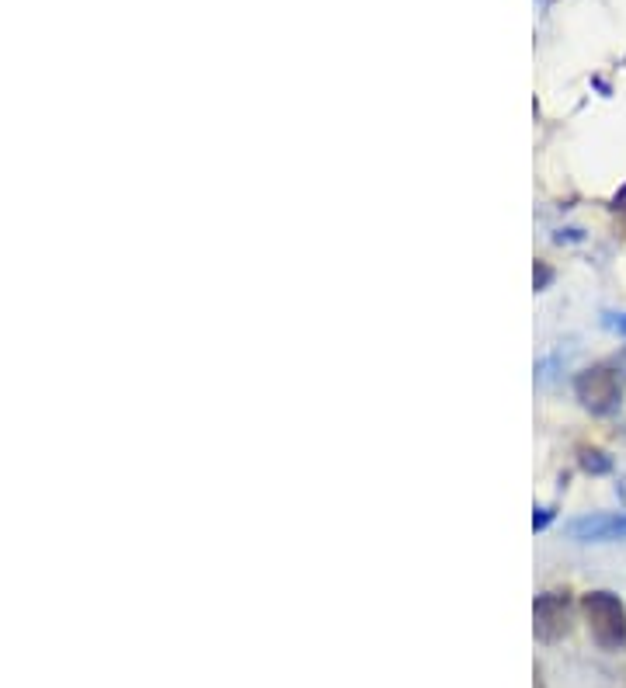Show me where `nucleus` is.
Listing matches in <instances>:
<instances>
[{
	"mask_svg": "<svg viewBox=\"0 0 626 688\" xmlns=\"http://www.w3.org/2000/svg\"><path fill=\"white\" fill-rule=\"evenodd\" d=\"M606 327L626 338V313H606Z\"/></svg>",
	"mask_w": 626,
	"mask_h": 688,
	"instance_id": "nucleus-5",
	"label": "nucleus"
},
{
	"mask_svg": "<svg viewBox=\"0 0 626 688\" xmlns=\"http://www.w3.org/2000/svg\"><path fill=\"white\" fill-rule=\"evenodd\" d=\"M585 466H588V470H609V463H606V459H592V452H588Z\"/></svg>",
	"mask_w": 626,
	"mask_h": 688,
	"instance_id": "nucleus-6",
	"label": "nucleus"
},
{
	"mask_svg": "<svg viewBox=\"0 0 626 688\" xmlns=\"http://www.w3.org/2000/svg\"><path fill=\"white\" fill-rule=\"evenodd\" d=\"M571 536L581 543H626V515H595L571 525Z\"/></svg>",
	"mask_w": 626,
	"mask_h": 688,
	"instance_id": "nucleus-4",
	"label": "nucleus"
},
{
	"mask_svg": "<svg viewBox=\"0 0 626 688\" xmlns=\"http://www.w3.org/2000/svg\"><path fill=\"white\" fill-rule=\"evenodd\" d=\"M578 397L585 400V407L592 411H609L620 400V379L609 369H592L578 379Z\"/></svg>",
	"mask_w": 626,
	"mask_h": 688,
	"instance_id": "nucleus-3",
	"label": "nucleus"
},
{
	"mask_svg": "<svg viewBox=\"0 0 626 688\" xmlns=\"http://www.w3.org/2000/svg\"><path fill=\"white\" fill-rule=\"evenodd\" d=\"M581 612L588 619V633L602 650L626 647V605L613 591H592L581 598Z\"/></svg>",
	"mask_w": 626,
	"mask_h": 688,
	"instance_id": "nucleus-1",
	"label": "nucleus"
},
{
	"mask_svg": "<svg viewBox=\"0 0 626 688\" xmlns=\"http://www.w3.org/2000/svg\"><path fill=\"white\" fill-rule=\"evenodd\" d=\"M616 209H623V212H626V188H623L620 195H616Z\"/></svg>",
	"mask_w": 626,
	"mask_h": 688,
	"instance_id": "nucleus-7",
	"label": "nucleus"
},
{
	"mask_svg": "<svg viewBox=\"0 0 626 688\" xmlns=\"http://www.w3.org/2000/svg\"><path fill=\"white\" fill-rule=\"evenodd\" d=\"M571 629V612H567V595L550 591L536 598V636L543 643H553Z\"/></svg>",
	"mask_w": 626,
	"mask_h": 688,
	"instance_id": "nucleus-2",
	"label": "nucleus"
}]
</instances>
